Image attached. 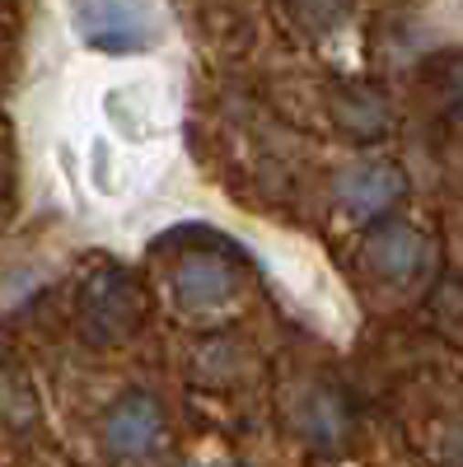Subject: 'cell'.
Returning <instances> with one entry per match:
<instances>
[{"label":"cell","mask_w":463,"mask_h":467,"mask_svg":"<svg viewBox=\"0 0 463 467\" xmlns=\"http://www.w3.org/2000/svg\"><path fill=\"white\" fill-rule=\"evenodd\" d=\"M70 24L80 33V43H89L94 52H112V57L150 52V47H160V37H164V15L154 5H136V0L75 5Z\"/></svg>","instance_id":"obj_1"},{"label":"cell","mask_w":463,"mask_h":467,"mask_svg":"<svg viewBox=\"0 0 463 467\" xmlns=\"http://www.w3.org/2000/svg\"><path fill=\"white\" fill-rule=\"evenodd\" d=\"M365 266L379 281L389 285H407L421 271L431 266V239L421 229L403 224V220H384L379 229H370L365 239Z\"/></svg>","instance_id":"obj_2"},{"label":"cell","mask_w":463,"mask_h":467,"mask_svg":"<svg viewBox=\"0 0 463 467\" xmlns=\"http://www.w3.org/2000/svg\"><path fill=\"white\" fill-rule=\"evenodd\" d=\"M403 192H407V178L389 160H356L337 173V202L356 220H374L384 211H394L403 202Z\"/></svg>","instance_id":"obj_3"},{"label":"cell","mask_w":463,"mask_h":467,"mask_svg":"<svg viewBox=\"0 0 463 467\" xmlns=\"http://www.w3.org/2000/svg\"><path fill=\"white\" fill-rule=\"evenodd\" d=\"M136 323V290L122 271H103V276L89 281L85 299H80V327L89 341H118L127 337Z\"/></svg>","instance_id":"obj_4"},{"label":"cell","mask_w":463,"mask_h":467,"mask_svg":"<svg viewBox=\"0 0 463 467\" xmlns=\"http://www.w3.org/2000/svg\"><path fill=\"white\" fill-rule=\"evenodd\" d=\"M164 435V411L150 393H127L122 402H112L108 420H103V444L112 458H145Z\"/></svg>","instance_id":"obj_5"},{"label":"cell","mask_w":463,"mask_h":467,"mask_svg":"<svg viewBox=\"0 0 463 467\" xmlns=\"http://www.w3.org/2000/svg\"><path fill=\"white\" fill-rule=\"evenodd\" d=\"M174 295L183 308H216L225 299H235L239 290V276H235V266H229L225 257L216 253H187L178 266H174Z\"/></svg>","instance_id":"obj_6"},{"label":"cell","mask_w":463,"mask_h":467,"mask_svg":"<svg viewBox=\"0 0 463 467\" xmlns=\"http://www.w3.org/2000/svg\"><path fill=\"white\" fill-rule=\"evenodd\" d=\"M304 435L314 440L319 449L342 444V435H346V411H342V402H337L332 393H314V398H309V407H304Z\"/></svg>","instance_id":"obj_7"},{"label":"cell","mask_w":463,"mask_h":467,"mask_svg":"<svg viewBox=\"0 0 463 467\" xmlns=\"http://www.w3.org/2000/svg\"><path fill=\"white\" fill-rule=\"evenodd\" d=\"M337 117H342V122L352 127L356 136H379L384 122H389V112H384V99L370 94V89H346Z\"/></svg>","instance_id":"obj_8"},{"label":"cell","mask_w":463,"mask_h":467,"mask_svg":"<svg viewBox=\"0 0 463 467\" xmlns=\"http://www.w3.org/2000/svg\"><path fill=\"white\" fill-rule=\"evenodd\" d=\"M445 94H449V108L463 117V61L449 66V75H445Z\"/></svg>","instance_id":"obj_9"}]
</instances>
